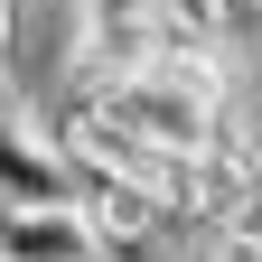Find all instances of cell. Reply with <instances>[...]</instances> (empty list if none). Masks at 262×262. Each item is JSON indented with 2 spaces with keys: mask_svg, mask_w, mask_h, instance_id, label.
<instances>
[]
</instances>
